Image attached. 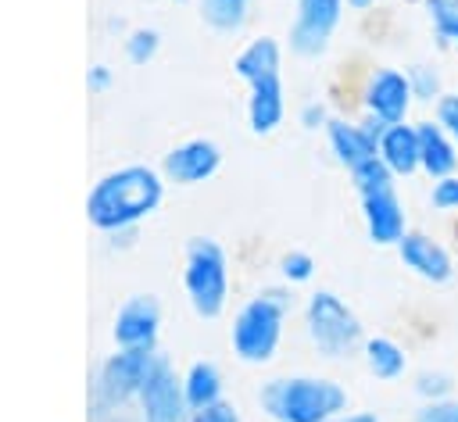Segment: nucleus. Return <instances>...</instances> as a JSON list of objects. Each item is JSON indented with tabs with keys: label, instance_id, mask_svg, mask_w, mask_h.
<instances>
[{
	"label": "nucleus",
	"instance_id": "obj_1",
	"mask_svg": "<svg viewBox=\"0 0 458 422\" xmlns=\"http://www.w3.org/2000/svg\"><path fill=\"white\" fill-rule=\"evenodd\" d=\"M165 175L150 165H122L104 172L86 193V218L93 229L114 236L140 225L161 207Z\"/></svg>",
	"mask_w": 458,
	"mask_h": 422
},
{
	"label": "nucleus",
	"instance_id": "obj_2",
	"mask_svg": "<svg viewBox=\"0 0 458 422\" xmlns=\"http://www.w3.org/2000/svg\"><path fill=\"white\" fill-rule=\"evenodd\" d=\"M272 422H333L347 411V390L329 376H276L258 390Z\"/></svg>",
	"mask_w": 458,
	"mask_h": 422
},
{
	"label": "nucleus",
	"instance_id": "obj_3",
	"mask_svg": "<svg viewBox=\"0 0 458 422\" xmlns=\"http://www.w3.org/2000/svg\"><path fill=\"white\" fill-rule=\"evenodd\" d=\"M286 311H290V293L286 290H261L258 297H250L229 325L233 354L243 365H268L279 350Z\"/></svg>",
	"mask_w": 458,
	"mask_h": 422
},
{
	"label": "nucleus",
	"instance_id": "obj_4",
	"mask_svg": "<svg viewBox=\"0 0 458 422\" xmlns=\"http://www.w3.org/2000/svg\"><path fill=\"white\" fill-rule=\"evenodd\" d=\"M347 175H351V186L361 200V218H365L369 240L376 247H397L401 236L408 232V215H404V204L397 197V179L390 175V168L379 157H372Z\"/></svg>",
	"mask_w": 458,
	"mask_h": 422
},
{
	"label": "nucleus",
	"instance_id": "obj_5",
	"mask_svg": "<svg viewBox=\"0 0 458 422\" xmlns=\"http://www.w3.org/2000/svg\"><path fill=\"white\" fill-rule=\"evenodd\" d=\"M182 290L197 318H218L229 304V257L218 240L190 236L182 250Z\"/></svg>",
	"mask_w": 458,
	"mask_h": 422
},
{
	"label": "nucleus",
	"instance_id": "obj_6",
	"mask_svg": "<svg viewBox=\"0 0 458 422\" xmlns=\"http://www.w3.org/2000/svg\"><path fill=\"white\" fill-rule=\"evenodd\" d=\"M304 333L326 361H344L361 350L365 333L354 308L333 290H315L304 300Z\"/></svg>",
	"mask_w": 458,
	"mask_h": 422
},
{
	"label": "nucleus",
	"instance_id": "obj_7",
	"mask_svg": "<svg viewBox=\"0 0 458 422\" xmlns=\"http://www.w3.org/2000/svg\"><path fill=\"white\" fill-rule=\"evenodd\" d=\"M157 365V354L154 350H125L118 347L114 354H107L93 376V386H89V418L97 415H114L122 408H129L147 376L154 372Z\"/></svg>",
	"mask_w": 458,
	"mask_h": 422
},
{
	"label": "nucleus",
	"instance_id": "obj_8",
	"mask_svg": "<svg viewBox=\"0 0 458 422\" xmlns=\"http://www.w3.org/2000/svg\"><path fill=\"white\" fill-rule=\"evenodd\" d=\"M347 0H297L293 25H290V50L297 57H318L326 54Z\"/></svg>",
	"mask_w": 458,
	"mask_h": 422
},
{
	"label": "nucleus",
	"instance_id": "obj_9",
	"mask_svg": "<svg viewBox=\"0 0 458 422\" xmlns=\"http://www.w3.org/2000/svg\"><path fill=\"white\" fill-rule=\"evenodd\" d=\"M136 408H140V422H186L190 418L182 376H175V368L161 354H157V365L136 397Z\"/></svg>",
	"mask_w": 458,
	"mask_h": 422
},
{
	"label": "nucleus",
	"instance_id": "obj_10",
	"mask_svg": "<svg viewBox=\"0 0 458 422\" xmlns=\"http://www.w3.org/2000/svg\"><path fill=\"white\" fill-rule=\"evenodd\" d=\"M361 104H365V114H369V118H379L383 125L408 122V111H411V104H415V89H411V82H408V72L376 68V72L365 79Z\"/></svg>",
	"mask_w": 458,
	"mask_h": 422
},
{
	"label": "nucleus",
	"instance_id": "obj_11",
	"mask_svg": "<svg viewBox=\"0 0 458 422\" xmlns=\"http://www.w3.org/2000/svg\"><path fill=\"white\" fill-rule=\"evenodd\" d=\"M111 336H114V347H125V350H154L157 347V336H161V304L154 293H132L118 315H114V325H111Z\"/></svg>",
	"mask_w": 458,
	"mask_h": 422
},
{
	"label": "nucleus",
	"instance_id": "obj_12",
	"mask_svg": "<svg viewBox=\"0 0 458 422\" xmlns=\"http://www.w3.org/2000/svg\"><path fill=\"white\" fill-rule=\"evenodd\" d=\"M218 168H222V147L208 136H193V139L175 143L165 154L161 175L175 186H197V182H208Z\"/></svg>",
	"mask_w": 458,
	"mask_h": 422
},
{
	"label": "nucleus",
	"instance_id": "obj_13",
	"mask_svg": "<svg viewBox=\"0 0 458 422\" xmlns=\"http://www.w3.org/2000/svg\"><path fill=\"white\" fill-rule=\"evenodd\" d=\"M397 257H401V265L411 272V275H419V279H426V283H433V286H440V283H447L451 275H454V261H451V254H447V247L444 243H437L433 236H426V232H404L401 236V243H397Z\"/></svg>",
	"mask_w": 458,
	"mask_h": 422
},
{
	"label": "nucleus",
	"instance_id": "obj_14",
	"mask_svg": "<svg viewBox=\"0 0 458 422\" xmlns=\"http://www.w3.org/2000/svg\"><path fill=\"white\" fill-rule=\"evenodd\" d=\"M247 125L254 136H268L286 118V93H283V72L247 82Z\"/></svg>",
	"mask_w": 458,
	"mask_h": 422
},
{
	"label": "nucleus",
	"instance_id": "obj_15",
	"mask_svg": "<svg viewBox=\"0 0 458 422\" xmlns=\"http://www.w3.org/2000/svg\"><path fill=\"white\" fill-rule=\"evenodd\" d=\"M326 139H329L333 157H336L347 172H354V168H361L365 161L379 157V150H376V136H372L361 122L329 118V122H326Z\"/></svg>",
	"mask_w": 458,
	"mask_h": 422
},
{
	"label": "nucleus",
	"instance_id": "obj_16",
	"mask_svg": "<svg viewBox=\"0 0 458 422\" xmlns=\"http://www.w3.org/2000/svg\"><path fill=\"white\" fill-rule=\"evenodd\" d=\"M415 132H419V165H422V172L429 179L454 175L458 172V147L444 132V125L437 118H426V122H415Z\"/></svg>",
	"mask_w": 458,
	"mask_h": 422
},
{
	"label": "nucleus",
	"instance_id": "obj_17",
	"mask_svg": "<svg viewBox=\"0 0 458 422\" xmlns=\"http://www.w3.org/2000/svg\"><path fill=\"white\" fill-rule=\"evenodd\" d=\"M376 150H379V161L390 168L394 179H408V175L422 172V165H419V132L408 122L386 125Z\"/></svg>",
	"mask_w": 458,
	"mask_h": 422
},
{
	"label": "nucleus",
	"instance_id": "obj_18",
	"mask_svg": "<svg viewBox=\"0 0 458 422\" xmlns=\"http://www.w3.org/2000/svg\"><path fill=\"white\" fill-rule=\"evenodd\" d=\"M233 72L243 79V82H254V79H265V75H279L283 72V50L272 36H258L250 39L236 57H233Z\"/></svg>",
	"mask_w": 458,
	"mask_h": 422
},
{
	"label": "nucleus",
	"instance_id": "obj_19",
	"mask_svg": "<svg viewBox=\"0 0 458 422\" xmlns=\"http://www.w3.org/2000/svg\"><path fill=\"white\" fill-rule=\"evenodd\" d=\"M361 358H365L369 376H376V379H383V383L401 379L404 368H408V354H404V347H401L397 340H390V336H365V343H361Z\"/></svg>",
	"mask_w": 458,
	"mask_h": 422
},
{
	"label": "nucleus",
	"instance_id": "obj_20",
	"mask_svg": "<svg viewBox=\"0 0 458 422\" xmlns=\"http://www.w3.org/2000/svg\"><path fill=\"white\" fill-rule=\"evenodd\" d=\"M182 393H186L190 411L208 408V404H218L222 401V368L215 361H208V358L193 361L182 372Z\"/></svg>",
	"mask_w": 458,
	"mask_h": 422
},
{
	"label": "nucleus",
	"instance_id": "obj_21",
	"mask_svg": "<svg viewBox=\"0 0 458 422\" xmlns=\"http://www.w3.org/2000/svg\"><path fill=\"white\" fill-rule=\"evenodd\" d=\"M250 0H200V18L215 32H240L247 21Z\"/></svg>",
	"mask_w": 458,
	"mask_h": 422
},
{
	"label": "nucleus",
	"instance_id": "obj_22",
	"mask_svg": "<svg viewBox=\"0 0 458 422\" xmlns=\"http://www.w3.org/2000/svg\"><path fill=\"white\" fill-rule=\"evenodd\" d=\"M433 36L458 54V0H422Z\"/></svg>",
	"mask_w": 458,
	"mask_h": 422
},
{
	"label": "nucleus",
	"instance_id": "obj_23",
	"mask_svg": "<svg viewBox=\"0 0 458 422\" xmlns=\"http://www.w3.org/2000/svg\"><path fill=\"white\" fill-rule=\"evenodd\" d=\"M157 50H161V32H157V29L140 25V29H132V32L125 36V57H129L132 64H150V61L157 57Z\"/></svg>",
	"mask_w": 458,
	"mask_h": 422
},
{
	"label": "nucleus",
	"instance_id": "obj_24",
	"mask_svg": "<svg viewBox=\"0 0 458 422\" xmlns=\"http://www.w3.org/2000/svg\"><path fill=\"white\" fill-rule=\"evenodd\" d=\"M279 275L286 286H297V283H308L315 275V257L308 250H286L279 257Z\"/></svg>",
	"mask_w": 458,
	"mask_h": 422
},
{
	"label": "nucleus",
	"instance_id": "obj_25",
	"mask_svg": "<svg viewBox=\"0 0 458 422\" xmlns=\"http://www.w3.org/2000/svg\"><path fill=\"white\" fill-rule=\"evenodd\" d=\"M408 82H411V89H415V100H422V104H437L444 93H440V75L433 72L429 75V68L426 64H411L408 68Z\"/></svg>",
	"mask_w": 458,
	"mask_h": 422
},
{
	"label": "nucleus",
	"instance_id": "obj_26",
	"mask_svg": "<svg viewBox=\"0 0 458 422\" xmlns=\"http://www.w3.org/2000/svg\"><path fill=\"white\" fill-rule=\"evenodd\" d=\"M429 204L437 211H458V172L454 175H444V179H433Z\"/></svg>",
	"mask_w": 458,
	"mask_h": 422
},
{
	"label": "nucleus",
	"instance_id": "obj_27",
	"mask_svg": "<svg viewBox=\"0 0 458 422\" xmlns=\"http://www.w3.org/2000/svg\"><path fill=\"white\" fill-rule=\"evenodd\" d=\"M415 393H419L422 401H447V393H451V379H447L444 372H419Z\"/></svg>",
	"mask_w": 458,
	"mask_h": 422
},
{
	"label": "nucleus",
	"instance_id": "obj_28",
	"mask_svg": "<svg viewBox=\"0 0 458 422\" xmlns=\"http://www.w3.org/2000/svg\"><path fill=\"white\" fill-rule=\"evenodd\" d=\"M186 422H243V418H240V408H236V404L218 401V404H208V408L190 411Z\"/></svg>",
	"mask_w": 458,
	"mask_h": 422
},
{
	"label": "nucleus",
	"instance_id": "obj_29",
	"mask_svg": "<svg viewBox=\"0 0 458 422\" xmlns=\"http://www.w3.org/2000/svg\"><path fill=\"white\" fill-rule=\"evenodd\" d=\"M433 114H437V122L444 125V132H447V136L454 139V147H458V93H444V97L437 100Z\"/></svg>",
	"mask_w": 458,
	"mask_h": 422
},
{
	"label": "nucleus",
	"instance_id": "obj_30",
	"mask_svg": "<svg viewBox=\"0 0 458 422\" xmlns=\"http://www.w3.org/2000/svg\"><path fill=\"white\" fill-rule=\"evenodd\" d=\"M415 422H458V401H426Z\"/></svg>",
	"mask_w": 458,
	"mask_h": 422
},
{
	"label": "nucleus",
	"instance_id": "obj_31",
	"mask_svg": "<svg viewBox=\"0 0 458 422\" xmlns=\"http://www.w3.org/2000/svg\"><path fill=\"white\" fill-rule=\"evenodd\" d=\"M107 86H111V68L107 64H93L86 72V89L89 93H107Z\"/></svg>",
	"mask_w": 458,
	"mask_h": 422
},
{
	"label": "nucleus",
	"instance_id": "obj_32",
	"mask_svg": "<svg viewBox=\"0 0 458 422\" xmlns=\"http://www.w3.org/2000/svg\"><path fill=\"white\" fill-rule=\"evenodd\" d=\"M326 122H329V114H326L322 104H304V111H301V125L304 129H326Z\"/></svg>",
	"mask_w": 458,
	"mask_h": 422
},
{
	"label": "nucleus",
	"instance_id": "obj_33",
	"mask_svg": "<svg viewBox=\"0 0 458 422\" xmlns=\"http://www.w3.org/2000/svg\"><path fill=\"white\" fill-rule=\"evenodd\" d=\"M333 422H379V415L376 411H344Z\"/></svg>",
	"mask_w": 458,
	"mask_h": 422
},
{
	"label": "nucleus",
	"instance_id": "obj_34",
	"mask_svg": "<svg viewBox=\"0 0 458 422\" xmlns=\"http://www.w3.org/2000/svg\"><path fill=\"white\" fill-rule=\"evenodd\" d=\"M379 0H347V7L351 11H369V7H376Z\"/></svg>",
	"mask_w": 458,
	"mask_h": 422
},
{
	"label": "nucleus",
	"instance_id": "obj_35",
	"mask_svg": "<svg viewBox=\"0 0 458 422\" xmlns=\"http://www.w3.org/2000/svg\"><path fill=\"white\" fill-rule=\"evenodd\" d=\"M93 422H129V418H125L122 411H114V415H97Z\"/></svg>",
	"mask_w": 458,
	"mask_h": 422
},
{
	"label": "nucleus",
	"instance_id": "obj_36",
	"mask_svg": "<svg viewBox=\"0 0 458 422\" xmlns=\"http://www.w3.org/2000/svg\"><path fill=\"white\" fill-rule=\"evenodd\" d=\"M175 4H186V0H175Z\"/></svg>",
	"mask_w": 458,
	"mask_h": 422
},
{
	"label": "nucleus",
	"instance_id": "obj_37",
	"mask_svg": "<svg viewBox=\"0 0 458 422\" xmlns=\"http://www.w3.org/2000/svg\"><path fill=\"white\" fill-rule=\"evenodd\" d=\"M454 93H458V89H454Z\"/></svg>",
	"mask_w": 458,
	"mask_h": 422
}]
</instances>
